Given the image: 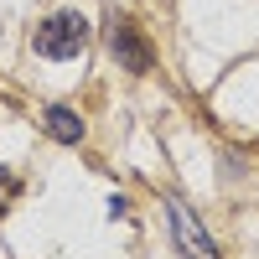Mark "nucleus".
Wrapping results in <instances>:
<instances>
[{"mask_svg": "<svg viewBox=\"0 0 259 259\" xmlns=\"http://www.w3.org/2000/svg\"><path fill=\"white\" fill-rule=\"evenodd\" d=\"M31 47H36L41 57H52V62H62V57H78L83 47H89V21H83L78 11H57V16H47V21L36 26Z\"/></svg>", "mask_w": 259, "mask_h": 259, "instance_id": "obj_1", "label": "nucleus"}, {"mask_svg": "<svg viewBox=\"0 0 259 259\" xmlns=\"http://www.w3.org/2000/svg\"><path fill=\"white\" fill-rule=\"evenodd\" d=\"M166 212H171V228H177V244L187 259H218V244L207 239V228L192 218V207L182 197H166Z\"/></svg>", "mask_w": 259, "mask_h": 259, "instance_id": "obj_2", "label": "nucleus"}, {"mask_svg": "<svg viewBox=\"0 0 259 259\" xmlns=\"http://www.w3.org/2000/svg\"><path fill=\"white\" fill-rule=\"evenodd\" d=\"M109 47H114V57H119V68H130V73H150V47H145V36L135 31V21H114V31H109Z\"/></svg>", "mask_w": 259, "mask_h": 259, "instance_id": "obj_3", "label": "nucleus"}, {"mask_svg": "<svg viewBox=\"0 0 259 259\" xmlns=\"http://www.w3.org/2000/svg\"><path fill=\"white\" fill-rule=\"evenodd\" d=\"M47 130H52V140H62V145H78L83 140V119L73 109H47Z\"/></svg>", "mask_w": 259, "mask_h": 259, "instance_id": "obj_4", "label": "nucleus"}, {"mask_svg": "<svg viewBox=\"0 0 259 259\" xmlns=\"http://www.w3.org/2000/svg\"><path fill=\"white\" fill-rule=\"evenodd\" d=\"M11 197H16V177H11V171H6V166H0V212H6V207H11Z\"/></svg>", "mask_w": 259, "mask_h": 259, "instance_id": "obj_5", "label": "nucleus"}]
</instances>
